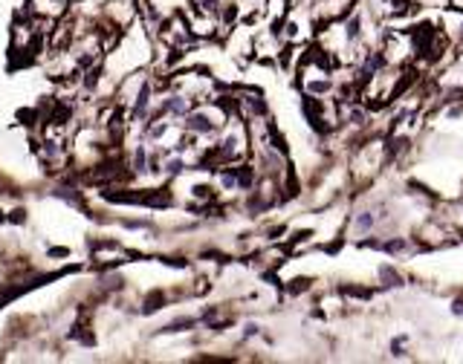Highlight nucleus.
Masks as SVG:
<instances>
[{"mask_svg":"<svg viewBox=\"0 0 463 364\" xmlns=\"http://www.w3.org/2000/svg\"><path fill=\"white\" fill-rule=\"evenodd\" d=\"M191 127H194V130H209V121L203 119V116H194V119H191Z\"/></svg>","mask_w":463,"mask_h":364,"instance_id":"f257e3e1","label":"nucleus"},{"mask_svg":"<svg viewBox=\"0 0 463 364\" xmlns=\"http://www.w3.org/2000/svg\"><path fill=\"white\" fill-rule=\"evenodd\" d=\"M391 350H394V356H402V338H397V341L391 344Z\"/></svg>","mask_w":463,"mask_h":364,"instance_id":"7ed1b4c3","label":"nucleus"},{"mask_svg":"<svg viewBox=\"0 0 463 364\" xmlns=\"http://www.w3.org/2000/svg\"><path fill=\"white\" fill-rule=\"evenodd\" d=\"M452 312H455V315H463V301H455V303H452Z\"/></svg>","mask_w":463,"mask_h":364,"instance_id":"20e7f679","label":"nucleus"},{"mask_svg":"<svg viewBox=\"0 0 463 364\" xmlns=\"http://www.w3.org/2000/svg\"><path fill=\"white\" fill-rule=\"evenodd\" d=\"M356 226H359V228H370V226H373V217H370V214H362V217L356 220Z\"/></svg>","mask_w":463,"mask_h":364,"instance_id":"f03ea898","label":"nucleus"}]
</instances>
